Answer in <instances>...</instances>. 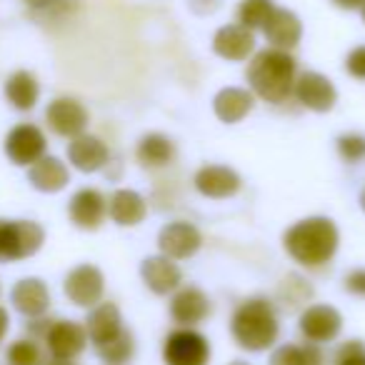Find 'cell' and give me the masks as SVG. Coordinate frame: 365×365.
<instances>
[{
    "label": "cell",
    "instance_id": "6da1fadb",
    "mask_svg": "<svg viewBox=\"0 0 365 365\" xmlns=\"http://www.w3.org/2000/svg\"><path fill=\"white\" fill-rule=\"evenodd\" d=\"M340 243V233L335 223L323 215L303 218L295 225H290L283 235V245L295 263L305 268H320L328 260H333Z\"/></svg>",
    "mask_w": 365,
    "mask_h": 365
},
{
    "label": "cell",
    "instance_id": "7a4b0ae2",
    "mask_svg": "<svg viewBox=\"0 0 365 365\" xmlns=\"http://www.w3.org/2000/svg\"><path fill=\"white\" fill-rule=\"evenodd\" d=\"M295 71L298 63L288 51H278V48H265V51L255 53L253 61L248 63V86L250 93L268 103H285L293 96L295 86Z\"/></svg>",
    "mask_w": 365,
    "mask_h": 365
},
{
    "label": "cell",
    "instance_id": "3957f363",
    "mask_svg": "<svg viewBox=\"0 0 365 365\" xmlns=\"http://www.w3.org/2000/svg\"><path fill=\"white\" fill-rule=\"evenodd\" d=\"M280 333V323L275 308L265 298H250L235 308L230 318V335L243 350L263 353L273 348Z\"/></svg>",
    "mask_w": 365,
    "mask_h": 365
},
{
    "label": "cell",
    "instance_id": "277c9868",
    "mask_svg": "<svg viewBox=\"0 0 365 365\" xmlns=\"http://www.w3.org/2000/svg\"><path fill=\"white\" fill-rule=\"evenodd\" d=\"M46 243V230L36 220L0 218V263H21L38 253Z\"/></svg>",
    "mask_w": 365,
    "mask_h": 365
},
{
    "label": "cell",
    "instance_id": "5b68a950",
    "mask_svg": "<svg viewBox=\"0 0 365 365\" xmlns=\"http://www.w3.org/2000/svg\"><path fill=\"white\" fill-rule=\"evenodd\" d=\"M163 363L165 365H208L210 340L195 328H178L163 343Z\"/></svg>",
    "mask_w": 365,
    "mask_h": 365
},
{
    "label": "cell",
    "instance_id": "8992f818",
    "mask_svg": "<svg viewBox=\"0 0 365 365\" xmlns=\"http://www.w3.org/2000/svg\"><path fill=\"white\" fill-rule=\"evenodd\" d=\"M3 148H6V155L13 165L31 168L43 155H48V138L36 123H18L16 128L8 130Z\"/></svg>",
    "mask_w": 365,
    "mask_h": 365
},
{
    "label": "cell",
    "instance_id": "52a82bcc",
    "mask_svg": "<svg viewBox=\"0 0 365 365\" xmlns=\"http://www.w3.org/2000/svg\"><path fill=\"white\" fill-rule=\"evenodd\" d=\"M41 343L48 350V358L76 360L88 348L86 325L68 318H53Z\"/></svg>",
    "mask_w": 365,
    "mask_h": 365
},
{
    "label": "cell",
    "instance_id": "ba28073f",
    "mask_svg": "<svg viewBox=\"0 0 365 365\" xmlns=\"http://www.w3.org/2000/svg\"><path fill=\"white\" fill-rule=\"evenodd\" d=\"M63 293L78 308H93L101 303L106 293V275L91 263L76 265L63 280Z\"/></svg>",
    "mask_w": 365,
    "mask_h": 365
},
{
    "label": "cell",
    "instance_id": "9c48e42d",
    "mask_svg": "<svg viewBox=\"0 0 365 365\" xmlns=\"http://www.w3.org/2000/svg\"><path fill=\"white\" fill-rule=\"evenodd\" d=\"M88 123H91V115H88L86 106L78 98L71 96L53 98L46 108V125L58 138H68L71 140V138L86 133Z\"/></svg>",
    "mask_w": 365,
    "mask_h": 365
},
{
    "label": "cell",
    "instance_id": "30bf717a",
    "mask_svg": "<svg viewBox=\"0 0 365 365\" xmlns=\"http://www.w3.org/2000/svg\"><path fill=\"white\" fill-rule=\"evenodd\" d=\"M203 245V235L188 220H173V223L163 225L158 233V248L160 255L170 260H185L193 258Z\"/></svg>",
    "mask_w": 365,
    "mask_h": 365
},
{
    "label": "cell",
    "instance_id": "8fae6325",
    "mask_svg": "<svg viewBox=\"0 0 365 365\" xmlns=\"http://www.w3.org/2000/svg\"><path fill=\"white\" fill-rule=\"evenodd\" d=\"M298 328L308 343H315V345L330 343V340L338 338L340 330H343V315H340L333 305H325V303L308 305V308L300 313Z\"/></svg>",
    "mask_w": 365,
    "mask_h": 365
},
{
    "label": "cell",
    "instance_id": "7c38bea8",
    "mask_svg": "<svg viewBox=\"0 0 365 365\" xmlns=\"http://www.w3.org/2000/svg\"><path fill=\"white\" fill-rule=\"evenodd\" d=\"M293 96L298 98V103L303 108L313 113H328L333 110V106L338 103V91H335L333 81L325 78L323 73H300L295 78V86H293Z\"/></svg>",
    "mask_w": 365,
    "mask_h": 365
},
{
    "label": "cell",
    "instance_id": "4fadbf2b",
    "mask_svg": "<svg viewBox=\"0 0 365 365\" xmlns=\"http://www.w3.org/2000/svg\"><path fill=\"white\" fill-rule=\"evenodd\" d=\"M71 223L81 230H98L108 215V198L96 188H81L68 200Z\"/></svg>",
    "mask_w": 365,
    "mask_h": 365
},
{
    "label": "cell",
    "instance_id": "5bb4252c",
    "mask_svg": "<svg viewBox=\"0 0 365 365\" xmlns=\"http://www.w3.org/2000/svg\"><path fill=\"white\" fill-rule=\"evenodd\" d=\"M210 315V298L198 285H180L173 293L170 300V318L180 328H195Z\"/></svg>",
    "mask_w": 365,
    "mask_h": 365
},
{
    "label": "cell",
    "instance_id": "9a60e30c",
    "mask_svg": "<svg viewBox=\"0 0 365 365\" xmlns=\"http://www.w3.org/2000/svg\"><path fill=\"white\" fill-rule=\"evenodd\" d=\"M11 305L23 318H41L51 308V290L41 278H21L11 288Z\"/></svg>",
    "mask_w": 365,
    "mask_h": 365
},
{
    "label": "cell",
    "instance_id": "2e32d148",
    "mask_svg": "<svg viewBox=\"0 0 365 365\" xmlns=\"http://www.w3.org/2000/svg\"><path fill=\"white\" fill-rule=\"evenodd\" d=\"M110 150L98 135L81 133L68 143V163L81 173H98L108 165Z\"/></svg>",
    "mask_w": 365,
    "mask_h": 365
},
{
    "label": "cell",
    "instance_id": "e0dca14e",
    "mask_svg": "<svg viewBox=\"0 0 365 365\" xmlns=\"http://www.w3.org/2000/svg\"><path fill=\"white\" fill-rule=\"evenodd\" d=\"M195 190L203 198L225 200L240 190V175L228 165H203L193 178Z\"/></svg>",
    "mask_w": 365,
    "mask_h": 365
},
{
    "label": "cell",
    "instance_id": "ac0fdd59",
    "mask_svg": "<svg viewBox=\"0 0 365 365\" xmlns=\"http://www.w3.org/2000/svg\"><path fill=\"white\" fill-rule=\"evenodd\" d=\"M213 51L215 56H220L223 61L230 63H243L253 56L255 51V33L248 31L240 23H230L215 31L213 36Z\"/></svg>",
    "mask_w": 365,
    "mask_h": 365
},
{
    "label": "cell",
    "instance_id": "d6986e66",
    "mask_svg": "<svg viewBox=\"0 0 365 365\" xmlns=\"http://www.w3.org/2000/svg\"><path fill=\"white\" fill-rule=\"evenodd\" d=\"M140 278L150 293L168 295V293H175L182 285V270L178 268L175 260L165 258V255H150V258L143 260Z\"/></svg>",
    "mask_w": 365,
    "mask_h": 365
},
{
    "label": "cell",
    "instance_id": "ffe728a7",
    "mask_svg": "<svg viewBox=\"0 0 365 365\" xmlns=\"http://www.w3.org/2000/svg\"><path fill=\"white\" fill-rule=\"evenodd\" d=\"M263 36L270 43V48H278V51H290L300 43L303 38V23L295 16L293 11H285V8H275L273 16L268 18V23L263 26Z\"/></svg>",
    "mask_w": 365,
    "mask_h": 365
},
{
    "label": "cell",
    "instance_id": "44dd1931",
    "mask_svg": "<svg viewBox=\"0 0 365 365\" xmlns=\"http://www.w3.org/2000/svg\"><path fill=\"white\" fill-rule=\"evenodd\" d=\"M83 325H86L88 343H93L96 348L103 343H108L110 338H115V335L125 328L118 305L115 303H103V300L98 305H93Z\"/></svg>",
    "mask_w": 365,
    "mask_h": 365
},
{
    "label": "cell",
    "instance_id": "7402d4cb",
    "mask_svg": "<svg viewBox=\"0 0 365 365\" xmlns=\"http://www.w3.org/2000/svg\"><path fill=\"white\" fill-rule=\"evenodd\" d=\"M28 182L41 193H61L71 182V170L56 155H43L38 163L28 168Z\"/></svg>",
    "mask_w": 365,
    "mask_h": 365
},
{
    "label": "cell",
    "instance_id": "603a6c76",
    "mask_svg": "<svg viewBox=\"0 0 365 365\" xmlns=\"http://www.w3.org/2000/svg\"><path fill=\"white\" fill-rule=\"evenodd\" d=\"M3 96L11 103V108L21 113H31L41 101V83L31 71H16L8 76L3 86Z\"/></svg>",
    "mask_w": 365,
    "mask_h": 365
},
{
    "label": "cell",
    "instance_id": "cb8c5ba5",
    "mask_svg": "<svg viewBox=\"0 0 365 365\" xmlns=\"http://www.w3.org/2000/svg\"><path fill=\"white\" fill-rule=\"evenodd\" d=\"M145 213H148L145 198L130 188L115 190L110 195V200H108V215H110L113 223L123 225V228H133V225L143 223Z\"/></svg>",
    "mask_w": 365,
    "mask_h": 365
},
{
    "label": "cell",
    "instance_id": "d4e9b609",
    "mask_svg": "<svg viewBox=\"0 0 365 365\" xmlns=\"http://www.w3.org/2000/svg\"><path fill=\"white\" fill-rule=\"evenodd\" d=\"M255 108V96L245 88H223L218 96L213 98V110L218 120L235 125L240 123L250 110Z\"/></svg>",
    "mask_w": 365,
    "mask_h": 365
},
{
    "label": "cell",
    "instance_id": "484cf974",
    "mask_svg": "<svg viewBox=\"0 0 365 365\" xmlns=\"http://www.w3.org/2000/svg\"><path fill=\"white\" fill-rule=\"evenodd\" d=\"M135 158L145 168H165L175 158V143L163 133H148L138 143Z\"/></svg>",
    "mask_w": 365,
    "mask_h": 365
},
{
    "label": "cell",
    "instance_id": "4316f807",
    "mask_svg": "<svg viewBox=\"0 0 365 365\" xmlns=\"http://www.w3.org/2000/svg\"><path fill=\"white\" fill-rule=\"evenodd\" d=\"M323 360L315 343H283L273 350L268 365H323Z\"/></svg>",
    "mask_w": 365,
    "mask_h": 365
},
{
    "label": "cell",
    "instance_id": "83f0119b",
    "mask_svg": "<svg viewBox=\"0 0 365 365\" xmlns=\"http://www.w3.org/2000/svg\"><path fill=\"white\" fill-rule=\"evenodd\" d=\"M96 353L106 365H125V363H130L133 355H135V338H133L130 330L123 328L115 338L98 345Z\"/></svg>",
    "mask_w": 365,
    "mask_h": 365
},
{
    "label": "cell",
    "instance_id": "f1b7e54d",
    "mask_svg": "<svg viewBox=\"0 0 365 365\" xmlns=\"http://www.w3.org/2000/svg\"><path fill=\"white\" fill-rule=\"evenodd\" d=\"M46 350L38 340L33 338H18L8 345L6 363L8 365H46Z\"/></svg>",
    "mask_w": 365,
    "mask_h": 365
},
{
    "label": "cell",
    "instance_id": "f546056e",
    "mask_svg": "<svg viewBox=\"0 0 365 365\" xmlns=\"http://www.w3.org/2000/svg\"><path fill=\"white\" fill-rule=\"evenodd\" d=\"M275 3L273 0H240L238 6V23L248 31H263L268 18L273 16Z\"/></svg>",
    "mask_w": 365,
    "mask_h": 365
},
{
    "label": "cell",
    "instance_id": "4dcf8cb0",
    "mask_svg": "<svg viewBox=\"0 0 365 365\" xmlns=\"http://www.w3.org/2000/svg\"><path fill=\"white\" fill-rule=\"evenodd\" d=\"M338 153L345 163H360L365 160V135L348 133L338 138Z\"/></svg>",
    "mask_w": 365,
    "mask_h": 365
},
{
    "label": "cell",
    "instance_id": "1f68e13d",
    "mask_svg": "<svg viewBox=\"0 0 365 365\" xmlns=\"http://www.w3.org/2000/svg\"><path fill=\"white\" fill-rule=\"evenodd\" d=\"M335 365H365V343L363 340H348L335 353Z\"/></svg>",
    "mask_w": 365,
    "mask_h": 365
},
{
    "label": "cell",
    "instance_id": "d6a6232c",
    "mask_svg": "<svg viewBox=\"0 0 365 365\" xmlns=\"http://www.w3.org/2000/svg\"><path fill=\"white\" fill-rule=\"evenodd\" d=\"M345 71H348V76L358 78V81H365V46H358L348 53V58H345Z\"/></svg>",
    "mask_w": 365,
    "mask_h": 365
},
{
    "label": "cell",
    "instance_id": "836d02e7",
    "mask_svg": "<svg viewBox=\"0 0 365 365\" xmlns=\"http://www.w3.org/2000/svg\"><path fill=\"white\" fill-rule=\"evenodd\" d=\"M345 290L365 298V268H358V270H353V273L345 275Z\"/></svg>",
    "mask_w": 365,
    "mask_h": 365
},
{
    "label": "cell",
    "instance_id": "e575fe53",
    "mask_svg": "<svg viewBox=\"0 0 365 365\" xmlns=\"http://www.w3.org/2000/svg\"><path fill=\"white\" fill-rule=\"evenodd\" d=\"M8 330H11V313H8V310L0 305V343L6 340Z\"/></svg>",
    "mask_w": 365,
    "mask_h": 365
},
{
    "label": "cell",
    "instance_id": "d590c367",
    "mask_svg": "<svg viewBox=\"0 0 365 365\" xmlns=\"http://www.w3.org/2000/svg\"><path fill=\"white\" fill-rule=\"evenodd\" d=\"M333 3L340 8V11H360L365 0H333Z\"/></svg>",
    "mask_w": 365,
    "mask_h": 365
},
{
    "label": "cell",
    "instance_id": "8d00e7d4",
    "mask_svg": "<svg viewBox=\"0 0 365 365\" xmlns=\"http://www.w3.org/2000/svg\"><path fill=\"white\" fill-rule=\"evenodd\" d=\"M26 3H31L33 8H38V6H43V3H46V0H26Z\"/></svg>",
    "mask_w": 365,
    "mask_h": 365
},
{
    "label": "cell",
    "instance_id": "74e56055",
    "mask_svg": "<svg viewBox=\"0 0 365 365\" xmlns=\"http://www.w3.org/2000/svg\"><path fill=\"white\" fill-rule=\"evenodd\" d=\"M360 208H363V213H365V188H363V193H360Z\"/></svg>",
    "mask_w": 365,
    "mask_h": 365
},
{
    "label": "cell",
    "instance_id": "f35d334b",
    "mask_svg": "<svg viewBox=\"0 0 365 365\" xmlns=\"http://www.w3.org/2000/svg\"><path fill=\"white\" fill-rule=\"evenodd\" d=\"M360 18H363V23H365V3H363V8H360Z\"/></svg>",
    "mask_w": 365,
    "mask_h": 365
},
{
    "label": "cell",
    "instance_id": "ab89813d",
    "mask_svg": "<svg viewBox=\"0 0 365 365\" xmlns=\"http://www.w3.org/2000/svg\"><path fill=\"white\" fill-rule=\"evenodd\" d=\"M230 365H248V363H243V360H235V363H230Z\"/></svg>",
    "mask_w": 365,
    "mask_h": 365
},
{
    "label": "cell",
    "instance_id": "60d3db41",
    "mask_svg": "<svg viewBox=\"0 0 365 365\" xmlns=\"http://www.w3.org/2000/svg\"><path fill=\"white\" fill-rule=\"evenodd\" d=\"M0 293H3V285H0Z\"/></svg>",
    "mask_w": 365,
    "mask_h": 365
}]
</instances>
